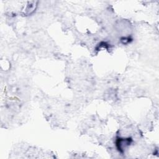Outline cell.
Instances as JSON below:
<instances>
[{"instance_id":"obj_1","label":"cell","mask_w":159,"mask_h":159,"mask_svg":"<svg viewBox=\"0 0 159 159\" xmlns=\"http://www.w3.org/2000/svg\"><path fill=\"white\" fill-rule=\"evenodd\" d=\"M132 142V139L130 138H127V139H124V138H119L117 140L116 142V146L117 148L118 149V150L121 152L123 153L124 150L130 145V144Z\"/></svg>"}]
</instances>
